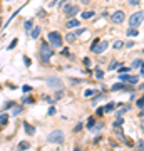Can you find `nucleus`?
I'll list each match as a JSON object with an SVG mask.
<instances>
[{
    "instance_id": "f257e3e1",
    "label": "nucleus",
    "mask_w": 144,
    "mask_h": 151,
    "mask_svg": "<svg viewBox=\"0 0 144 151\" xmlns=\"http://www.w3.org/2000/svg\"><path fill=\"white\" fill-rule=\"evenodd\" d=\"M52 55H54V50L50 49V45L42 44V47H40V59H42L44 64H47L49 60L52 59Z\"/></svg>"
},
{
    "instance_id": "f03ea898",
    "label": "nucleus",
    "mask_w": 144,
    "mask_h": 151,
    "mask_svg": "<svg viewBox=\"0 0 144 151\" xmlns=\"http://www.w3.org/2000/svg\"><path fill=\"white\" fill-rule=\"evenodd\" d=\"M47 141H50V143H57V145L64 143V131H60V129L52 131V133L47 136Z\"/></svg>"
},
{
    "instance_id": "7ed1b4c3",
    "label": "nucleus",
    "mask_w": 144,
    "mask_h": 151,
    "mask_svg": "<svg viewBox=\"0 0 144 151\" xmlns=\"http://www.w3.org/2000/svg\"><path fill=\"white\" fill-rule=\"evenodd\" d=\"M49 42L54 47H62V37L59 32H49Z\"/></svg>"
},
{
    "instance_id": "20e7f679",
    "label": "nucleus",
    "mask_w": 144,
    "mask_h": 151,
    "mask_svg": "<svg viewBox=\"0 0 144 151\" xmlns=\"http://www.w3.org/2000/svg\"><path fill=\"white\" fill-rule=\"evenodd\" d=\"M143 15H144L143 10L133 14L131 19H129V25H131V27H139V25H141V22H143Z\"/></svg>"
},
{
    "instance_id": "39448f33",
    "label": "nucleus",
    "mask_w": 144,
    "mask_h": 151,
    "mask_svg": "<svg viewBox=\"0 0 144 151\" xmlns=\"http://www.w3.org/2000/svg\"><path fill=\"white\" fill-rule=\"evenodd\" d=\"M124 19H126V15H124V12H123V10L114 12V14L111 15V22H114V24H123Z\"/></svg>"
},
{
    "instance_id": "423d86ee",
    "label": "nucleus",
    "mask_w": 144,
    "mask_h": 151,
    "mask_svg": "<svg viewBox=\"0 0 144 151\" xmlns=\"http://www.w3.org/2000/svg\"><path fill=\"white\" fill-rule=\"evenodd\" d=\"M119 79L123 82H128V84H136V82H138V77H136V76H128V74H121Z\"/></svg>"
},
{
    "instance_id": "0eeeda50",
    "label": "nucleus",
    "mask_w": 144,
    "mask_h": 151,
    "mask_svg": "<svg viewBox=\"0 0 144 151\" xmlns=\"http://www.w3.org/2000/svg\"><path fill=\"white\" fill-rule=\"evenodd\" d=\"M107 45H109V42H97V45L92 49V52H96V54H101V52H104V50L107 49Z\"/></svg>"
},
{
    "instance_id": "6e6552de",
    "label": "nucleus",
    "mask_w": 144,
    "mask_h": 151,
    "mask_svg": "<svg viewBox=\"0 0 144 151\" xmlns=\"http://www.w3.org/2000/svg\"><path fill=\"white\" fill-rule=\"evenodd\" d=\"M77 12H79V9H77V7L75 5H72V7H65V14H67V15H75V14H77Z\"/></svg>"
},
{
    "instance_id": "1a4fd4ad",
    "label": "nucleus",
    "mask_w": 144,
    "mask_h": 151,
    "mask_svg": "<svg viewBox=\"0 0 144 151\" xmlns=\"http://www.w3.org/2000/svg\"><path fill=\"white\" fill-rule=\"evenodd\" d=\"M47 84H49V87H60L62 86V82H60L59 79H49Z\"/></svg>"
},
{
    "instance_id": "9d476101",
    "label": "nucleus",
    "mask_w": 144,
    "mask_h": 151,
    "mask_svg": "<svg viewBox=\"0 0 144 151\" xmlns=\"http://www.w3.org/2000/svg\"><path fill=\"white\" fill-rule=\"evenodd\" d=\"M126 34H128L129 37H138V34H139V32H138V27H131Z\"/></svg>"
},
{
    "instance_id": "9b49d317",
    "label": "nucleus",
    "mask_w": 144,
    "mask_h": 151,
    "mask_svg": "<svg viewBox=\"0 0 144 151\" xmlns=\"http://www.w3.org/2000/svg\"><path fill=\"white\" fill-rule=\"evenodd\" d=\"M7 123H9V114H2V116H0V128L5 126Z\"/></svg>"
},
{
    "instance_id": "f8f14e48",
    "label": "nucleus",
    "mask_w": 144,
    "mask_h": 151,
    "mask_svg": "<svg viewBox=\"0 0 144 151\" xmlns=\"http://www.w3.org/2000/svg\"><path fill=\"white\" fill-rule=\"evenodd\" d=\"M40 35V27H34L32 29V34H30V37L32 39H37Z\"/></svg>"
},
{
    "instance_id": "ddd939ff",
    "label": "nucleus",
    "mask_w": 144,
    "mask_h": 151,
    "mask_svg": "<svg viewBox=\"0 0 144 151\" xmlns=\"http://www.w3.org/2000/svg\"><path fill=\"white\" fill-rule=\"evenodd\" d=\"M24 126H25V131L29 133V134H34V133H35V128H34V126H30L29 123H24Z\"/></svg>"
},
{
    "instance_id": "4468645a",
    "label": "nucleus",
    "mask_w": 144,
    "mask_h": 151,
    "mask_svg": "<svg viewBox=\"0 0 144 151\" xmlns=\"http://www.w3.org/2000/svg\"><path fill=\"white\" fill-rule=\"evenodd\" d=\"M67 27H69V29L79 27V20H75V19H74V20H69V22H67Z\"/></svg>"
},
{
    "instance_id": "2eb2a0df",
    "label": "nucleus",
    "mask_w": 144,
    "mask_h": 151,
    "mask_svg": "<svg viewBox=\"0 0 144 151\" xmlns=\"http://www.w3.org/2000/svg\"><path fill=\"white\" fill-rule=\"evenodd\" d=\"M133 67H136V69H141L143 67V59H136L133 62Z\"/></svg>"
},
{
    "instance_id": "dca6fc26",
    "label": "nucleus",
    "mask_w": 144,
    "mask_h": 151,
    "mask_svg": "<svg viewBox=\"0 0 144 151\" xmlns=\"http://www.w3.org/2000/svg\"><path fill=\"white\" fill-rule=\"evenodd\" d=\"M82 19H91V17H94V12L92 10H89V12H82Z\"/></svg>"
},
{
    "instance_id": "f3484780",
    "label": "nucleus",
    "mask_w": 144,
    "mask_h": 151,
    "mask_svg": "<svg viewBox=\"0 0 144 151\" xmlns=\"http://www.w3.org/2000/svg\"><path fill=\"white\" fill-rule=\"evenodd\" d=\"M29 146H30V145H29V143H27V141H22L20 145H19V150H20V151H24V150H27V148H29Z\"/></svg>"
},
{
    "instance_id": "a211bd4d",
    "label": "nucleus",
    "mask_w": 144,
    "mask_h": 151,
    "mask_svg": "<svg viewBox=\"0 0 144 151\" xmlns=\"http://www.w3.org/2000/svg\"><path fill=\"white\" fill-rule=\"evenodd\" d=\"M126 87V84H123V82H117L116 86H112V91H117V89H124Z\"/></svg>"
},
{
    "instance_id": "6ab92c4d",
    "label": "nucleus",
    "mask_w": 144,
    "mask_h": 151,
    "mask_svg": "<svg viewBox=\"0 0 144 151\" xmlns=\"http://www.w3.org/2000/svg\"><path fill=\"white\" fill-rule=\"evenodd\" d=\"M112 109H114V104H107V106H106V108H104V113H111V111H112Z\"/></svg>"
},
{
    "instance_id": "aec40b11",
    "label": "nucleus",
    "mask_w": 144,
    "mask_h": 151,
    "mask_svg": "<svg viewBox=\"0 0 144 151\" xmlns=\"http://www.w3.org/2000/svg\"><path fill=\"white\" fill-rule=\"evenodd\" d=\"M124 45V42H121V40H116V42H114V45H112V47L114 49H121Z\"/></svg>"
},
{
    "instance_id": "412c9836",
    "label": "nucleus",
    "mask_w": 144,
    "mask_h": 151,
    "mask_svg": "<svg viewBox=\"0 0 144 151\" xmlns=\"http://www.w3.org/2000/svg\"><path fill=\"white\" fill-rule=\"evenodd\" d=\"M20 113H22L20 106H19V108H14V111H12V114H14V116H17V114H20Z\"/></svg>"
},
{
    "instance_id": "4be33fe9",
    "label": "nucleus",
    "mask_w": 144,
    "mask_h": 151,
    "mask_svg": "<svg viewBox=\"0 0 144 151\" xmlns=\"http://www.w3.org/2000/svg\"><path fill=\"white\" fill-rule=\"evenodd\" d=\"M32 25H34L32 20H27L25 22V30H30V29H32Z\"/></svg>"
},
{
    "instance_id": "5701e85b",
    "label": "nucleus",
    "mask_w": 144,
    "mask_h": 151,
    "mask_svg": "<svg viewBox=\"0 0 144 151\" xmlns=\"http://www.w3.org/2000/svg\"><path fill=\"white\" fill-rule=\"evenodd\" d=\"M87 128H94V118H89V121H87Z\"/></svg>"
},
{
    "instance_id": "b1692460",
    "label": "nucleus",
    "mask_w": 144,
    "mask_h": 151,
    "mask_svg": "<svg viewBox=\"0 0 144 151\" xmlns=\"http://www.w3.org/2000/svg\"><path fill=\"white\" fill-rule=\"evenodd\" d=\"M129 70H131L129 67H121V69H119V72H121V74H128Z\"/></svg>"
},
{
    "instance_id": "393cba45",
    "label": "nucleus",
    "mask_w": 144,
    "mask_h": 151,
    "mask_svg": "<svg viewBox=\"0 0 144 151\" xmlns=\"http://www.w3.org/2000/svg\"><path fill=\"white\" fill-rule=\"evenodd\" d=\"M74 39H75V34H67V40H69V42H72V40H74Z\"/></svg>"
},
{
    "instance_id": "a878e982",
    "label": "nucleus",
    "mask_w": 144,
    "mask_h": 151,
    "mask_svg": "<svg viewBox=\"0 0 144 151\" xmlns=\"http://www.w3.org/2000/svg\"><path fill=\"white\" fill-rule=\"evenodd\" d=\"M116 67H119V62H112V64H109V69H116Z\"/></svg>"
},
{
    "instance_id": "bb28decb",
    "label": "nucleus",
    "mask_w": 144,
    "mask_h": 151,
    "mask_svg": "<svg viewBox=\"0 0 144 151\" xmlns=\"http://www.w3.org/2000/svg\"><path fill=\"white\" fill-rule=\"evenodd\" d=\"M143 106H144V103H143V99H138V108L143 111Z\"/></svg>"
},
{
    "instance_id": "cd10ccee",
    "label": "nucleus",
    "mask_w": 144,
    "mask_h": 151,
    "mask_svg": "<svg viewBox=\"0 0 144 151\" xmlns=\"http://www.w3.org/2000/svg\"><path fill=\"white\" fill-rule=\"evenodd\" d=\"M123 123H124V119H121V118H119L117 121L114 123V126H117V128H119V126H121V124H123Z\"/></svg>"
},
{
    "instance_id": "c85d7f7f",
    "label": "nucleus",
    "mask_w": 144,
    "mask_h": 151,
    "mask_svg": "<svg viewBox=\"0 0 144 151\" xmlns=\"http://www.w3.org/2000/svg\"><path fill=\"white\" fill-rule=\"evenodd\" d=\"M15 45H17V39H14V40L10 42V45H9V49H14Z\"/></svg>"
},
{
    "instance_id": "c756f323",
    "label": "nucleus",
    "mask_w": 144,
    "mask_h": 151,
    "mask_svg": "<svg viewBox=\"0 0 144 151\" xmlns=\"http://www.w3.org/2000/svg\"><path fill=\"white\" fill-rule=\"evenodd\" d=\"M102 76H104V74H102V70H99V69H97V70H96V77H99V79H101Z\"/></svg>"
},
{
    "instance_id": "7c9ffc66",
    "label": "nucleus",
    "mask_w": 144,
    "mask_h": 151,
    "mask_svg": "<svg viewBox=\"0 0 144 151\" xmlns=\"http://www.w3.org/2000/svg\"><path fill=\"white\" fill-rule=\"evenodd\" d=\"M139 2H141V0H129V4H131V5H138Z\"/></svg>"
},
{
    "instance_id": "2f4dec72",
    "label": "nucleus",
    "mask_w": 144,
    "mask_h": 151,
    "mask_svg": "<svg viewBox=\"0 0 144 151\" xmlns=\"http://www.w3.org/2000/svg\"><path fill=\"white\" fill-rule=\"evenodd\" d=\"M104 114V108H99L97 109V116H102Z\"/></svg>"
},
{
    "instance_id": "473e14b6",
    "label": "nucleus",
    "mask_w": 144,
    "mask_h": 151,
    "mask_svg": "<svg viewBox=\"0 0 144 151\" xmlns=\"http://www.w3.org/2000/svg\"><path fill=\"white\" fill-rule=\"evenodd\" d=\"M24 103H30V104H32L34 99H32V97H25V99H24Z\"/></svg>"
},
{
    "instance_id": "72a5a7b5",
    "label": "nucleus",
    "mask_w": 144,
    "mask_h": 151,
    "mask_svg": "<svg viewBox=\"0 0 144 151\" xmlns=\"http://www.w3.org/2000/svg\"><path fill=\"white\" fill-rule=\"evenodd\" d=\"M92 94H94V91H91V89H87V91H85V96H92Z\"/></svg>"
},
{
    "instance_id": "f704fd0d",
    "label": "nucleus",
    "mask_w": 144,
    "mask_h": 151,
    "mask_svg": "<svg viewBox=\"0 0 144 151\" xmlns=\"http://www.w3.org/2000/svg\"><path fill=\"white\" fill-rule=\"evenodd\" d=\"M30 91V86H24V92H29Z\"/></svg>"
},
{
    "instance_id": "c9c22d12",
    "label": "nucleus",
    "mask_w": 144,
    "mask_h": 151,
    "mask_svg": "<svg viewBox=\"0 0 144 151\" xmlns=\"http://www.w3.org/2000/svg\"><path fill=\"white\" fill-rule=\"evenodd\" d=\"M82 2H84V4H87V2H89V0H82Z\"/></svg>"
},
{
    "instance_id": "e433bc0d",
    "label": "nucleus",
    "mask_w": 144,
    "mask_h": 151,
    "mask_svg": "<svg viewBox=\"0 0 144 151\" xmlns=\"http://www.w3.org/2000/svg\"><path fill=\"white\" fill-rule=\"evenodd\" d=\"M74 151H80V150H79V148H75V150H74Z\"/></svg>"
}]
</instances>
